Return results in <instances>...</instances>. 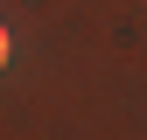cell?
Returning <instances> with one entry per match:
<instances>
[{"label": "cell", "instance_id": "6da1fadb", "mask_svg": "<svg viewBox=\"0 0 147 140\" xmlns=\"http://www.w3.org/2000/svg\"><path fill=\"white\" fill-rule=\"evenodd\" d=\"M7 56H14V42H7V28H0V70H7Z\"/></svg>", "mask_w": 147, "mask_h": 140}]
</instances>
